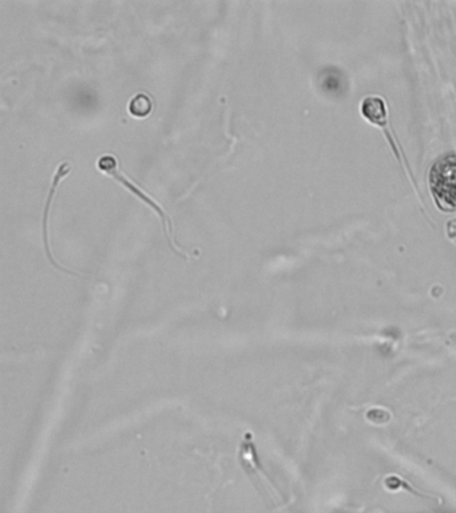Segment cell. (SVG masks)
Returning a JSON list of instances; mask_svg holds the SVG:
<instances>
[{
	"mask_svg": "<svg viewBox=\"0 0 456 513\" xmlns=\"http://www.w3.org/2000/svg\"><path fill=\"white\" fill-rule=\"evenodd\" d=\"M362 114L368 122H371L373 124L383 129V131L385 133V137L388 138V141L391 143L396 157L401 159L399 147L396 146V143L394 142V137H391V133H390V118H388V110H387L384 99L380 98V96L366 98L363 101V105H362Z\"/></svg>",
	"mask_w": 456,
	"mask_h": 513,
	"instance_id": "obj_3",
	"label": "cell"
},
{
	"mask_svg": "<svg viewBox=\"0 0 456 513\" xmlns=\"http://www.w3.org/2000/svg\"><path fill=\"white\" fill-rule=\"evenodd\" d=\"M151 110H153V102H151V98L146 94H137L129 105L130 114L137 118L147 116L151 113Z\"/></svg>",
	"mask_w": 456,
	"mask_h": 513,
	"instance_id": "obj_5",
	"label": "cell"
},
{
	"mask_svg": "<svg viewBox=\"0 0 456 513\" xmlns=\"http://www.w3.org/2000/svg\"><path fill=\"white\" fill-rule=\"evenodd\" d=\"M429 190L442 211H456V154L439 158L428 176Z\"/></svg>",
	"mask_w": 456,
	"mask_h": 513,
	"instance_id": "obj_1",
	"label": "cell"
},
{
	"mask_svg": "<svg viewBox=\"0 0 456 513\" xmlns=\"http://www.w3.org/2000/svg\"><path fill=\"white\" fill-rule=\"evenodd\" d=\"M70 170H71V166H70V163H67V162H62V163L59 165L57 174H55V176H54V181H53V185H51V187H50V192H49V197H47V202H46V207H45V211H43V242H45V246H46V253H47V256H49V258L51 259V262H53V263H55L58 267H59V265H58L57 262H55V261L53 259L51 253H50L49 238H47V237H49V235H47V224H49L50 207H51V203H53V200H54V197H55V193H57L58 186H59V183H60L62 178H63V176H66V175H67V174L70 172Z\"/></svg>",
	"mask_w": 456,
	"mask_h": 513,
	"instance_id": "obj_4",
	"label": "cell"
},
{
	"mask_svg": "<svg viewBox=\"0 0 456 513\" xmlns=\"http://www.w3.org/2000/svg\"><path fill=\"white\" fill-rule=\"evenodd\" d=\"M97 168L102 171V172L112 175L115 181H118L121 185H123V186H125L131 194H134L136 197H138L140 200L144 202L149 207H151V209L157 213V215L160 217L161 224H162V228H164V231H165L166 237L169 238L170 244H173V242H171L170 235L171 237L174 235V230H173V222H171L169 215L166 214V211L162 209V206H161L157 200H154L150 197V196H147V194H146L144 192H142L137 185H134L129 178H126V176L121 172V170H119V162H118V159L115 158L114 155H110V154H107V155H102V157L98 159V162H97Z\"/></svg>",
	"mask_w": 456,
	"mask_h": 513,
	"instance_id": "obj_2",
	"label": "cell"
}]
</instances>
